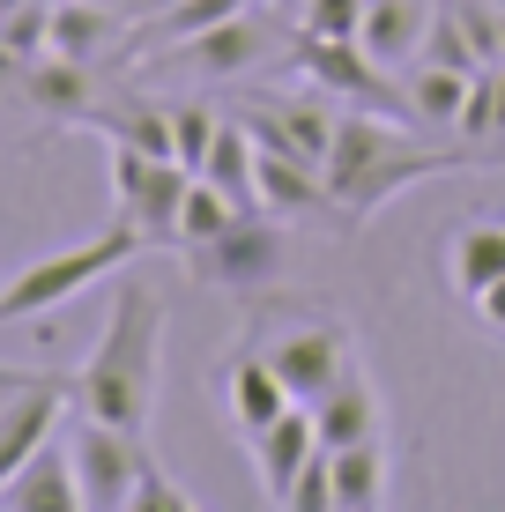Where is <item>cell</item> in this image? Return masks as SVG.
Returning <instances> with one entry per match:
<instances>
[{
    "label": "cell",
    "instance_id": "1",
    "mask_svg": "<svg viewBox=\"0 0 505 512\" xmlns=\"http://www.w3.org/2000/svg\"><path fill=\"white\" fill-rule=\"evenodd\" d=\"M505 149H476V141H454L446 149L439 134H424L402 112H379V104H350L335 127V156H327V193L342 208V231L372 223L394 193H409L416 179H446V171L491 164Z\"/></svg>",
    "mask_w": 505,
    "mask_h": 512
},
{
    "label": "cell",
    "instance_id": "2",
    "mask_svg": "<svg viewBox=\"0 0 505 512\" xmlns=\"http://www.w3.org/2000/svg\"><path fill=\"white\" fill-rule=\"evenodd\" d=\"M156 386H164V297H156L149 282H119L97 349L82 357V372H75V401L90 416L119 423V431L149 438Z\"/></svg>",
    "mask_w": 505,
    "mask_h": 512
},
{
    "label": "cell",
    "instance_id": "3",
    "mask_svg": "<svg viewBox=\"0 0 505 512\" xmlns=\"http://www.w3.org/2000/svg\"><path fill=\"white\" fill-rule=\"evenodd\" d=\"M134 253H149L142 231H127V223H104L97 238H82V245H67V253H45V260H30L15 282H0V320H30V312H60L67 297H82L90 282H104L119 268V260H134Z\"/></svg>",
    "mask_w": 505,
    "mask_h": 512
},
{
    "label": "cell",
    "instance_id": "4",
    "mask_svg": "<svg viewBox=\"0 0 505 512\" xmlns=\"http://www.w3.org/2000/svg\"><path fill=\"white\" fill-rule=\"evenodd\" d=\"M104 171H112V216L127 231H142V245H179V208L194 186L179 156H149L134 141L104 134Z\"/></svg>",
    "mask_w": 505,
    "mask_h": 512
},
{
    "label": "cell",
    "instance_id": "5",
    "mask_svg": "<svg viewBox=\"0 0 505 512\" xmlns=\"http://www.w3.org/2000/svg\"><path fill=\"white\" fill-rule=\"evenodd\" d=\"M283 253H290V223L268 216V208H246V216L231 223L223 238H208L186 253V268H194V282H208V290H268L275 275H283Z\"/></svg>",
    "mask_w": 505,
    "mask_h": 512
},
{
    "label": "cell",
    "instance_id": "6",
    "mask_svg": "<svg viewBox=\"0 0 505 512\" xmlns=\"http://www.w3.org/2000/svg\"><path fill=\"white\" fill-rule=\"evenodd\" d=\"M142 453H149V438L119 431V423H104L90 409L67 423V461H75V483H82V512H127Z\"/></svg>",
    "mask_w": 505,
    "mask_h": 512
},
{
    "label": "cell",
    "instance_id": "7",
    "mask_svg": "<svg viewBox=\"0 0 505 512\" xmlns=\"http://www.w3.org/2000/svg\"><path fill=\"white\" fill-rule=\"evenodd\" d=\"M238 119L260 134V149H283V156H305V164L327 171V156H335V127L342 112L327 97H275V90H246L231 104Z\"/></svg>",
    "mask_w": 505,
    "mask_h": 512
},
{
    "label": "cell",
    "instance_id": "8",
    "mask_svg": "<svg viewBox=\"0 0 505 512\" xmlns=\"http://www.w3.org/2000/svg\"><path fill=\"white\" fill-rule=\"evenodd\" d=\"M275 52H298V38H275V23L260 8H238V15H223V23H208L201 38L171 45V60L208 75V82H238V75H260Z\"/></svg>",
    "mask_w": 505,
    "mask_h": 512
},
{
    "label": "cell",
    "instance_id": "9",
    "mask_svg": "<svg viewBox=\"0 0 505 512\" xmlns=\"http://www.w3.org/2000/svg\"><path fill=\"white\" fill-rule=\"evenodd\" d=\"M208 386H216L223 423H231L246 446H253V438L268 431V423L283 416V409H298V394L283 386V372H275L260 349H231V357H216V379H208Z\"/></svg>",
    "mask_w": 505,
    "mask_h": 512
},
{
    "label": "cell",
    "instance_id": "10",
    "mask_svg": "<svg viewBox=\"0 0 505 512\" xmlns=\"http://www.w3.org/2000/svg\"><path fill=\"white\" fill-rule=\"evenodd\" d=\"M67 401H75V379H52V372H38L23 394L8 401V416H0V490L15 483V468H23L38 446H52Z\"/></svg>",
    "mask_w": 505,
    "mask_h": 512
},
{
    "label": "cell",
    "instance_id": "11",
    "mask_svg": "<svg viewBox=\"0 0 505 512\" xmlns=\"http://www.w3.org/2000/svg\"><path fill=\"white\" fill-rule=\"evenodd\" d=\"M268 364L283 372V386H290L298 401H320L327 386L357 364V349H350V334H342L335 320H312V327H290L283 342L268 349Z\"/></svg>",
    "mask_w": 505,
    "mask_h": 512
},
{
    "label": "cell",
    "instance_id": "12",
    "mask_svg": "<svg viewBox=\"0 0 505 512\" xmlns=\"http://www.w3.org/2000/svg\"><path fill=\"white\" fill-rule=\"evenodd\" d=\"M320 453V423H312V409L298 401V409H283L268 423V431L253 438V475H260V498L268 505H290V490H298L305 461Z\"/></svg>",
    "mask_w": 505,
    "mask_h": 512
},
{
    "label": "cell",
    "instance_id": "13",
    "mask_svg": "<svg viewBox=\"0 0 505 512\" xmlns=\"http://www.w3.org/2000/svg\"><path fill=\"white\" fill-rule=\"evenodd\" d=\"M424 38H431V8H424V0H364L357 45L372 52L387 75H402L409 60H424Z\"/></svg>",
    "mask_w": 505,
    "mask_h": 512
},
{
    "label": "cell",
    "instance_id": "14",
    "mask_svg": "<svg viewBox=\"0 0 505 512\" xmlns=\"http://www.w3.org/2000/svg\"><path fill=\"white\" fill-rule=\"evenodd\" d=\"M402 112L416 119V127L424 134H454L461 127V104H468V67H439V60H409L402 75Z\"/></svg>",
    "mask_w": 505,
    "mask_h": 512
},
{
    "label": "cell",
    "instance_id": "15",
    "mask_svg": "<svg viewBox=\"0 0 505 512\" xmlns=\"http://www.w3.org/2000/svg\"><path fill=\"white\" fill-rule=\"evenodd\" d=\"M312 423H320V446H357V438H379V386L364 379V364H350L320 401H305Z\"/></svg>",
    "mask_w": 505,
    "mask_h": 512
},
{
    "label": "cell",
    "instance_id": "16",
    "mask_svg": "<svg viewBox=\"0 0 505 512\" xmlns=\"http://www.w3.org/2000/svg\"><path fill=\"white\" fill-rule=\"evenodd\" d=\"M0 505L8 512H82V483H75V461H67L60 438L15 468V483L0 490Z\"/></svg>",
    "mask_w": 505,
    "mask_h": 512
},
{
    "label": "cell",
    "instance_id": "17",
    "mask_svg": "<svg viewBox=\"0 0 505 512\" xmlns=\"http://www.w3.org/2000/svg\"><path fill=\"white\" fill-rule=\"evenodd\" d=\"M505 275V216H476L446 238V282H454L461 305H476L483 290Z\"/></svg>",
    "mask_w": 505,
    "mask_h": 512
},
{
    "label": "cell",
    "instance_id": "18",
    "mask_svg": "<svg viewBox=\"0 0 505 512\" xmlns=\"http://www.w3.org/2000/svg\"><path fill=\"white\" fill-rule=\"evenodd\" d=\"M127 45V23L112 15V0H52V52L97 67Z\"/></svg>",
    "mask_w": 505,
    "mask_h": 512
},
{
    "label": "cell",
    "instance_id": "19",
    "mask_svg": "<svg viewBox=\"0 0 505 512\" xmlns=\"http://www.w3.org/2000/svg\"><path fill=\"white\" fill-rule=\"evenodd\" d=\"M208 186H223L238 208H260V134L246 127L238 112H223L216 141H208V164H201Z\"/></svg>",
    "mask_w": 505,
    "mask_h": 512
},
{
    "label": "cell",
    "instance_id": "20",
    "mask_svg": "<svg viewBox=\"0 0 505 512\" xmlns=\"http://www.w3.org/2000/svg\"><path fill=\"white\" fill-rule=\"evenodd\" d=\"M23 97L38 104V112H52V119H90V112H97L90 67L67 60V52H45V60L30 67V75H23Z\"/></svg>",
    "mask_w": 505,
    "mask_h": 512
},
{
    "label": "cell",
    "instance_id": "21",
    "mask_svg": "<svg viewBox=\"0 0 505 512\" xmlns=\"http://www.w3.org/2000/svg\"><path fill=\"white\" fill-rule=\"evenodd\" d=\"M372 505H387V446L379 438L335 446V512H372Z\"/></svg>",
    "mask_w": 505,
    "mask_h": 512
},
{
    "label": "cell",
    "instance_id": "22",
    "mask_svg": "<svg viewBox=\"0 0 505 512\" xmlns=\"http://www.w3.org/2000/svg\"><path fill=\"white\" fill-rule=\"evenodd\" d=\"M45 52H52V8H45V0H23V8L0 15V75L23 82Z\"/></svg>",
    "mask_w": 505,
    "mask_h": 512
},
{
    "label": "cell",
    "instance_id": "23",
    "mask_svg": "<svg viewBox=\"0 0 505 512\" xmlns=\"http://www.w3.org/2000/svg\"><path fill=\"white\" fill-rule=\"evenodd\" d=\"M238 216H246V208H238V201H231V193H223V186H208L201 171H194V186H186V208H179V245H186V253H194V245L223 238V231H231Z\"/></svg>",
    "mask_w": 505,
    "mask_h": 512
},
{
    "label": "cell",
    "instance_id": "24",
    "mask_svg": "<svg viewBox=\"0 0 505 512\" xmlns=\"http://www.w3.org/2000/svg\"><path fill=\"white\" fill-rule=\"evenodd\" d=\"M201 498L179 483L156 453H142V475H134V490H127V512H194Z\"/></svg>",
    "mask_w": 505,
    "mask_h": 512
},
{
    "label": "cell",
    "instance_id": "25",
    "mask_svg": "<svg viewBox=\"0 0 505 512\" xmlns=\"http://www.w3.org/2000/svg\"><path fill=\"white\" fill-rule=\"evenodd\" d=\"M424 60H439V67H468L476 75V45H468V23H461V8L446 0V8H431V38H424Z\"/></svg>",
    "mask_w": 505,
    "mask_h": 512
},
{
    "label": "cell",
    "instance_id": "26",
    "mask_svg": "<svg viewBox=\"0 0 505 512\" xmlns=\"http://www.w3.org/2000/svg\"><path fill=\"white\" fill-rule=\"evenodd\" d=\"M171 119H179V164L201 171L208 164V141H216V127H223V112H216V104H171Z\"/></svg>",
    "mask_w": 505,
    "mask_h": 512
},
{
    "label": "cell",
    "instance_id": "27",
    "mask_svg": "<svg viewBox=\"0 0 505 512\" xmlns=\"http://www.w3.org/2000/svg\"><path fill=\"white\" fill-rule=\"evenodd\" d=\"M364 30V0H305L298 38H357Z\"/></svg>",
    "mask_w": 505,
    "mask_h": 512
},
{
    "label": "cell",
    "instance_id": "28",
    "mask_svg": "<svg viewBox=\"0 0 505 512\" xmlns=\"http://www.w3.org/2000/svg\"><path fill=\"white\" fill-rule=\"evenodd\" d=\"M283 512H335V453H312L305 475H298V490H290V505Z\"/></svg>",
    "mask_w": 505,
    "mask_h": 512
},
{
    "label": "cell",
    "instance_id": "29",
    "mask_svg": "<svg viewBox=\"0 0 505 512\" xmlns=\"http://www.w3.org/2000/svg\"><path fill=\"white\" fill-rule=\"evenodd\" d=\"M476 320H483V327H491V334H505V275H498V282H491V290H483V297H476Z\"/></svg>",
    "mask_w": 505,
    "mask_h": 512
},
{
    "label": "cell",
    "instance_id": "30",
    "mask_svg": "<svg viewBox=\"0 0 505 512\" xmlns=\"http://www.w3.org/2000/svg\"><path fill=\"white\" fill-rule=\"evenodd\" d=\"M30 379H38V372H8V364H0V416H8V401H15V394H23V386H30Z\"/></svg>",
    "mask_w": 505,
    "mask_h": 512
},
{
    "label": "cell",
    "instance_id": "31",
    "mask_svg": "<svg viewBox=\"0 0 505 512\" xmlns=\"http://www.w3.org/2000/svg\"><path fill=\"white\" fill-rule=\"evenodd\" d=\"M149 8H171V0H142V15H149Z\"/></svg>",
    "mask_w": 505,
    "mask_h": 512
},
{
    "label": "cell",
    "instance_id": "32",
    "mask_svg": "<svg viewBox=\"0 0 505 512\" xmlns=\"http://www.w3.org/2000/svg\"><path fill=\"white\" fill-rule=\"evenodd\" d=\"M0 8H23V0H0Z\"/></svg>",
    "mask_w": 505,
    "mask_h": 512
},
{
    "label": "cell",
    "instance_id": "33",
    "mask_svg": "<svg viewBox=\"0 0 505 512\" xmlns=\"http://www.w3.org/2000/svg\"><path fill=\"white\" fill-rule=\"evenodd\" d=\"M253 8H260V0H253Z\"/></svg>",
    "mask_w": 505,
    "mask_h": 512
},
{
    "label": "cell",
    "instance_id": "34",
    "mask_svg": "<svg viewBox=\"0 0 505 512\" xmlns=\"http://www.w3.org/2000/svg\"><path fill=\"white\" fill-rule=\"evenodd\" d=\"M0 15H8V8H0Z\"/></svg>",
    "mask_w": 505,
    "mask_h": 512
}]
</instances>
